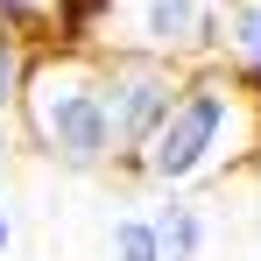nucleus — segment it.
<instances>
[{
  "mask_svg": "<svg viewBox=\"0 0 261 261\" xmlns=\"http://www.w3.org/2000/svg\"><path fill=\"white\" fill-rule=\"evenodd\" d=\"M127 43L141 49H163L176 64H212L226 49V7L212 0H134L127 7Z\"/></svg>",
  "mask_w": 261,
  "mask_h": 261,
  "instance_id": "4",
  "label": "nucleus"
},
{
  "mask_svg": "<svg viewBox=\"0 0 261 261\" xmlns=\"http://www.w3.org/2000/svg\"><path fill=\"white\" fill-rule=\"evenodd\" d=\"M0 163H7V113H0Z\"/></svg>",
  "mask_w": 261,
  "mask_h": 261,
  "instance_id": "11",
  "label": "nucleus"
},
{
  "mask_svg": "<svg viewBox=\"0 0 261 261\" xmlns=\"http://www.w3.org/2000/svg\"><path fill=\"white\" fill-rule=\"evenodd\" d=\"M14 247V219H7V205H0V254Z\"/></svg>",
  "mask_w": 261,
  "mask_h": 261,
  "instance_id": "10",
  "label": "nucleus"
},
{
  "mask_svg": "<svg viewBox=\"0 0 261 261\" xmlns=\"http://www.w3.org/2000/svg\"><path fill=\"white\" fill-rule=\"evenodd\" d=\"M254 148H261V71L212 57V64H191L170 120L148 134L134 170L148 184H163V191H184L198 176L240 170Z\"/></svg>",
  "mask_w": 261,
  "mask_h": 261,
  "instance_id": "1",
  "label": "nucleus"
},
{
  "mask_svg": "<svg viewBox=\"0 0 261 261\" xmlns=\"http://www.w3.org/2000/svg\"><path fill=\"white\" fill-rule=\"evenodd\" d=\"M212 7H226V14H233V7H247V0H212Z\"/></svg>",
  "mask_w": 261,
  "mask_h": 261,
  "instance_id": "12",
  "label": "nucleus"
},
{
  "mask_svg": "<svg viewBox=\"0 0 261 261\" xmlns=\"http://www.w3.org/2000/svg\"><path fill=\"white\" fill-rule=\"evenodd\" d=\"M184 78H191V64H176L163 49H141V43L99 49V99H106V120H113V163H134L148 148V134L170 120Z\"/></svg>",
  "mask_w": 261,
  "mask_h": 261,
  "instance_id": "3",
  "label": "nucleus"
},
{
  "mask_svg": "<svg viewBox=\"0 0 261 261\" xmlns=\"http://www.w3.org/2000/svg\"><path fill=\"white\" fill-rule=\"evenodd\" d=\"M113 261H163V226L155 219H113Z\"/></svg>",
  "mask_w": 261,
  "mask_h": 261,
  "instance_id": "6",
  "label": "nucleus"
},
{
  "mask_svg": "<svg viewBox=\"0 0 261 261\" xmlns=\"http://www.w3.org/2000/svg\"><path fill=\"white\" fill-rule=\"evenodd\" d=\"M21 85H29V57H21V29H7L0 21V113L21 99Z\"/></svg>",
  "mask_w": 261,
  "mask_h": 261,
  "instance_id": "8",
  "label": "nucleus"
},
{
  "mask_svg": "<svg viewBox=\"0 0 261 261\" xmlns=\"http://www.w3.org/2000/svg\"><path fill=\"white\" fill-rule=\"evenodd\" d=\"M14 113L49 163H64L78 176L113 163V120H106V99H99V49L57 43L43 57H29V85L14 99Z\"/></svg>",
  "mask_w": 261,
  "mask_h": 261,
  "instance_id": "2",
  "label": "nucleus"
},
{
  "mask_svg": "<svg viewBox=\"0 0 261 261\" xmlns=\"http://www.w3.org/2000/svg\"><path fill=\"white\" fill-rule=\"evenodd\" d=\"M226 57L247 64V71H261V0H247V7L226 14Z\"/></svg>",
  "mask_w": 261,
  "mask_h": 261,
  "instance_id": "7",
  "label": "nucleus"
},
{
  "mask_svg": "<svg viewBox=\"0 0 261 261\" xmlns=\"http://www.w3.org/2000/svg\"><path fill=\"white\" fill-rule=\"evenodd\" d=\"M0 21L7 29H29V21H43V0H0Z\"/></svg>",
  "mask_w": 261,
  "mask_h": 261,
  "instance_id": "9",
  "label": "nucleus"
},
{
  "mask_svg": "<svg viewBox=\"0 0 261 261\" xmlns=\"http://www.w3.org/2000/svg\"><path fill=\"white\" fill-rule=\"evenodd\" d=\"M155 226H163V261H198L205 254V212L198 205H163L155 212Z\"/></svg>",
  "mask_w": 261,
  "mask_h": 261,
  "instance_id": "5",
  "label": "nucleus"
}]
</instances>
